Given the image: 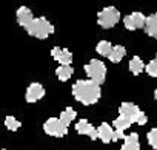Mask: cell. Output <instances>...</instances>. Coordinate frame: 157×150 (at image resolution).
I'll return each instance as SVG.
<instances>
[{"instance_id":"1","label":"cell","mask_w":157,"mask_h":150,"mask_svg":"<svg viewBox=\"0 0 157 150\" xmlns=\"http://www.w3.org/2000/svg\"><path fill=\"white\" fill-rule=\"evenodd\" d=\"M72 96L83 105H93L100 99L102 90H100V85L93 82L91 79L88 81L80 79L72 85Z\"/></svg>"},{"instance_id":"2","label":"cell","mask_w":157,"mask_h":150,"mask_svg":"<svg viewBox=\"0 0 157 150\" xmlns=\"http://www.w3.org/2000/svg\"><path fill=\"white\" fill-rule=\"evenodd\" d=\"M119 115L123 116V118H126L131 124L136 122L139 125H145L146 121H148L146 115L136 104H132V102H122L120 107H119Z\"/></svg>"},{"instance_id":"3","label":"cell","mask_w":157,"mask_h":150,"mask_svg":"<svg viewBox=\"0 0 157 150\" xmlns=\"http://www.w3.org/2000/svg\"><path fill=\"white\" fill-rule=\"evenodd\" d=\"M26 33L33 37H37V39H46L49 37L52 33H54V25L46 20L45 17H37L33 20V23L26 28Z\"/></svg>"},{"instance_id":"4","label":"cell","mask_w":157,"mask_h":150,"mask_svg":"<svg viewBox=\"0 0 157 150\" xmlns=\"http://www.w3.org/2000/svg\"><path fill=\"white\" fill-rule=\"evenodd\" d=\"M85 73H86V76L93 81V82H96V84H103L105 82V79H106V65L102 62V60H99V59H93V60H90V63L88 65H85Z\"/></svg>"},{"instance_id":"5","label":"cell","mask_w":157,"mask_h":150,"mask_svg":"<svg viewBox=\"0 0 157 150\" xmlns=\"http://www.w3.org/2000/svg\"><path fill=\"white\" fill-rule=\"evenodd\" d=\"M119 20H120V13L114 6H106L97 14V23H99V26H102L105 30L114 28L119 23Z\"/></svg>"},{"instance_id":"6","label":"cell","mask_w":157,"mask_h":150,"mask_svg":"<svg viewBox=\"0 0 157 150\" xmlns=\"http://www.w3.org/2000/svg\"><path fill=\"white\" fill-rule=\"evenodd\" d=\"M97 132H99V139H100L102 142H105V144H108V142H116V141H119V139H125V138H126V136L123 135V132L116 130V128L111 127L108 122H102V124L99 125Z\"/></svg>"},{"instance_id":"7","label":"cell","mask_w":157,"mask_h":150,"mask_svg":"<svg viewBox=\"0 0 157 150\" xmlns=\"http://www.w3.org/2000/svg\"><path fill=\"white\" fill-rule=\"evenodd\" d=\"M43 132H45L46 135H49V136L62 138V136H66L68 127H65L59 118H49V119H46L45 124H43Z\"/></svg>"},{"instance_id":"8","label":"cell","mask_w":157,"mask_h":150,"mask_svg":"<svg viewBox=\"0 0 157 150\" xmlns=\"http://www.w3.org/2000/svg\"><path fill=\"white\" fill-rule=\"evenodd\" d=\"M123 25H125L126 30L136 31V30L145 28V25H146V17H145L142 13H131V14H128V16L123 17Z\"/></svg>"},{"instance_id":"9","label":"cell","mask_w":157,"mask_h":150,"mask_svg":"<svg viewBox=\"0 0 157 150\" xmlns=\"http://www.w3.org/2000/svg\"><path fill=\"white\" fill-rule=\"evenodd\" d=\"M75 132L78 133V135H86L90 139H93V141H96L97 138H99V132H97V128L90 122V121H86V119H80L77 124H75Z\"/></svg>"},{"instance_id":"10","label":"cell","mask_w":157,"mask_h":150,"mask_svg":"<svg viewBox=\"0 0 157 150\" xmlns=\"http://www.w3.org/2000/svg\"><path fill=\"white\" fill-rule=\"evenodd\" d=\"M43 96H45V88H43V85L39 84V82H33V84L28 87V90H26L25 99H26L28 104H34V102L40 101Z\"/></svg>"},{"instance_id":"11","label":"cell","mask_w":157,"mask_h":150,"mask_svg":"<svg viewBox=\"0 0 157 150\" xmlns=\"http://www.w3.org/2000/svg\"><path fill=\"white\" fill-rule=\"evenodd\" d=\"M51 56L60 63V65H71L72 62V54L68 48H60V47H54L51 50Z\"/></svg>"},{"instance_id":"12","label":"cell","mask_w":157,"mask_h":150,"mask_svg":"<svg viewBox=\"0 0 157 150\" xmlns=\"http://www.w3.org/2000/svg\"><path fill=\"white\" fill-rule=\"evenodd\" d=\"M33 20H34V16H33V11H31L29 8L20 6V8L17 10V22H19L20 26H23V28L26 30V28L33 23Z\"/></svg>"},{"instance_id":"13","label":"cell","mask_w":157,"mask_h":150,"mask_svg":"<svg viewBox=\"0 0 157 150\" xmlns=\"http://www.w3.org/2000/svg\"><path fill=\"white\" fill-rule=\"evenodd\" d=\"M120 150H140V141H139V133H129L123 139V145Z\"/></svg>"},{"instance_id":"14","label":"cell","mask_w":157,"mask_h":150,"mask_svg":"<svg viewBox=\"0 0 157 150\" xmlns=\"http://www.w3.org/2000/svg\"><path fill=\"white\" fill-rule=\"evenodd\" d=\"M145 33L152 37V39H157V13L151 14L146 17V25H145Z\"/></svg>"},{"instance_id":"15","label":"cell","mask_w":157,"mask_h":150,"mask_svg":"<svg viewBox=\"0 0 157 150\" xmlns=\"http://www.w3.org/2000/svg\"><path fill=\"white\" fill-rule=\"evenodd\" d=\"M75 116H77V111H75L72 107H66V108L60 113L59 119L62 121V124H63L65 127H69V124L75 119Z\"/></svg>"},{"instance_id":"16","label":"cell","mask_w":157,"mask_h":150,"mask_svg":"<svg viewBox=\"0 0 157 150\" xmlns=\"http://www.w3.org/2000/svg\"><path fill=\"white\" fill-rule=\"evenodd\" d=\"M128 67H129V71L132 73V74H136V76H139V74L142 73V71H145V63H143V60L139 57V56H134L131 60H129V63H128Z\"/></svg>"},{"instance_id":"17","label":"cell","mask_w":157,"mask_h":150,"mask_svg":"<svg viewBox=\"0 0 157 150\" xmlns=\"http://www.w3.org/2000/svg\"><path fill=\"white\" fill-rule=\"evenodd\" d=\"M113 50H114V45L111 42H108V40H100L97 43V47H96V51L100 56H103V57H109L111 53H113Z\"/></svg>"},{"instance_id":"18","label":"cell","mask_w":157,"mask_h":150,"mask_svg":"<svg viewBox=\"0 0 157 150\" xmlns=\"http://www.w3.org/2000/svg\"><path fill=\"white\" fill-rule=\"evenodd\" d=\"M125 56H126V48L123 45H114V50H113V53H111V56L108 59L113 63H119Z\"/></svg>"},{"instance_id":"19","label":"cell","mask_w":157,"mask_h":150,"mask_svg":"<svg viewBox=\"0 0 157 150\" xmlns=\"http://www.w3.org/2000/svg\"><path fill=\"white\" fill-rule=\"evenodd\" d=\"M72 71H74V70L71 68V65H60V67L56 70V74H57L59 81L65 82V81L71 79V76H72Z\"/></svg>"},{"instance_id":"20","label":"cell","mask_w":157,"mask_h":150,"mask_svg":"<svg viewBox=\"0 0 157 150\" xmlns=\"http://www.w3.org/2000/svg\"><path fill=\"white\" fill-rule=\"evenodd\" d=\"M131 125H132V124H131L126 118H123V116H120V115L113 121V127H114L116 130H119V132H125V130L129 128Z\"/></svg>"},{"instance_id":"21","label":"cell","mask_w":157,"mask_h":150,"mask_svg":"<svg viewBox=\"0 0 157 150\" xmlns=\"http://www.w3.org/2000/svg\"><path fill=\"white\" fill-rule=\"evenodd\" d=\"M5 125H6V128L11 130V132H16V130H19V128L22 127L20 121L16 119L14 116H6V118H5Z\"/></svg>"},{"instance_id":"22","label":"cell","mask_w":157,"mask_h":150,"mask_svg":"<svg viewBox=\"0 0 157 150\" xmlns=\"http://www.w3.org/2000/svg\"><path fill=\"white\" fill-rule=\"evenodd\" d=\"M145 71L148 73V76H151V78H157V54H155V57L146 65Z\"/></svg>"},{"instance_id":"23","label":"cell","mask_w":157,"mask_h":150,"mask_svg":"<svg viewBox=\"0 0 157 150\" xmlns=\"http://www.w3.org/2000/svg\"><path fill=\"white\" fill-rule=\"evenodd\" d=\"M146 138H148L149 145H151L154 150H157V128H151V130L148 132Z\"/></svg>"},{"instance_id":"24","label":"cell","mask_w":157,"mask_h":150,"mask_svg":"<svg viewBox=\"0 0 157 150\" xmlns=\"http://www.w3.org/2000/svg\"><path fill=\"white\" fill-rule=\"evenodd\" d=\"M154 99L157 101V87H155V90H154Z\"/></svg>"},{"instance_id":"25","label":"cell","mask_w":157,"mask_h":150,"mask_svg":"<svg viewBox=\"0 0 157 150\" xmlns=\"http://www.w3.org/2000/svg\"><path fill=\"white\" fill-rule=\"evenodd\" d=\"M2 150H6V148H2Z\"/></svg>"}]
</instances>
